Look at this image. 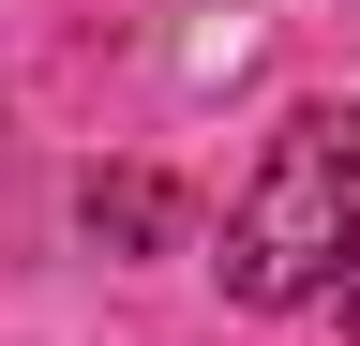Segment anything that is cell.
I'll use <instances>...</instances> for the list:
<instances>
[{
    "mask_svg": "<svg viewBox=\"0 0 360 346\" xmlns=\"http://www.w3.org/2000/svg\"><path fill=\"white\" fill-rule=\"evenodd\" d=\"M345 241H360V106H300L270 136V166L240 181V211H225V286L255 316H285L345 271Z\"/></svg>",
    "mask_w": 360,
    "mask_h": 346,
    "instance_id": "6da1fadb",
    "label": "cell"
},
{
    "mask_svg": "<svg viewBox=\"0 0 360 346\" xmlns=\"http://www.w3.org/2000/svg\"><path fill=\"white\" fill-rule=\"evenodd\" d=\"M75 211H90V241H165V181H150V166H120V181H90Z\"/></svg>",
    "mask_w": 360,
    "mask_h": 346,
    "instance_id": "7a4b0ae2",
    "label": "cell"
},
{
    "mask_svg": "<svg viewBox=\"0 0 360 346\" xmlns=\"http://www.w3.org/2000/svg\"><path fill=\"white\" fill-rule=\"evenodd\" d=\"M330 301H345V331H360V241H345V271H330Z\"/></svg>",
    "mask_w": 360,
    "mask_h": 346,
    "instance_id": "3957f363",
    "label": "cell"
}]
</instances>
